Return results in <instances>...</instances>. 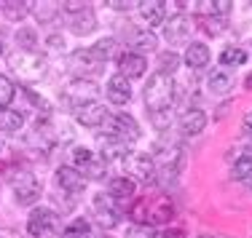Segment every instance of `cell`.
Listing matches in <instances>:
<instances>
[{"label":"cell","mask_w":252,"mask_h":238,"mask_svg":"<svg viewBox=\"0 0 252 238\" xmlns=\"http://www.w3.org/2000/svg\"><path fill=\"white\" fill-rule=\"evenodd\" d=\"M153 163H156V177H158L161 185H175L180 169H183V145L180 142H169V139H158L153 147Z\"/></svg>","instance_id":"obj_1"},{"label":"cell","mask_w":252,"mask_h":238,"mask_svg":"<svg viewBox=\"0 0 252 238\" xmlns=\"http://www.w3.org/2000/svg\"><path fill=\"white\" fill-rule=\"evenodd\" d=\"M175 94H177V83L169 75H161L158 70L148 78L145 83V107L148 112H161V110H172L175 105Z\"/></svg>","instance_id":"obj_2"},{"label":"cell","mask_w":252,"mask_h":238,"mask_svg":"<svg viewBox=\"0 0 252 238\" xmlns=\"http://www.w3.org/2000/svg\"><path fill=\"white\" fill-rule=\"evenodd\" d=\"M5 59H8V67L27 83H35L46 75V59L40 53L14 51V53H5Z\"/></svg>","instance_id":"obj_3"},{"label":"cell","mask_w":252,"mask_h":238,"mask_svg":"<svg viewBox=\"0 0 252 238\" xmlns=\"http://www.w3.org/2000/svg\"><path fill=\"white\" fill-rule=\"evenodd\" d=\"M59 228H62L59 214L49 206H35L27 217V233L32 238H59L62 233Z\"/></svg>","instance_id":"obj_4"},{"label":"cell","mask_w":252,"mask_h":238,"mask_svg":"<svg viewBox=\"0 0 252 238\" xmlns=\"http://www.w3.org/2000/svg\"><path fill=\"white\" fill-rule=\"evenodd\" d=\"M102 132H105L107 139H118V142L131 145V142L140 139V123L129 112H110V118L105 121Z\"/></svg>","instance_id":"obj_5"},{"label":"cell","mask_w":252,"mask_h":238,"mask_svg":"<svg viewBox=\"0 0 252 238\" xmlns=\"http://www.w3.org/2000/svg\"><path fill=\"white\" fill-rule=\"evenodd\" d=\"M11 190H14V198L19 206H32L35 209L40 193H43V185H40V180L32 171H16L11 177Z\"/></svg>","instance_id":"obj_6"},{"label":"cell","mask_w":252,"mask_h":238,"mask_svg":"<svg viewBox=\"0 0 252 238\" xmlns=\"http://www.w3.org/2000/svg\"><path fill=\"white\" fill-rule=\"evenodd\" d=\"M73 169L81 171L86 177V182L89 180L102 182L107 177V163L94 150H89V147H73Z\"/></svg>","instance_id":"obj_7"},{"label":"cell","mask_w":252,"mask_h":238,"mask_svg":"<svg viewBox=\"0 0 252 238\" xmlns=\"http://www.w3.org/2000/svg\"><path fill=\"white\" fill-rule=\"evenodd\" d=\"M126 177H131L134 182H142V185H158V177H156V163L151 153H134L126 158Z\"/></svg>","instance_id":"obj_8"},{"label":"cell","mask_w":252,"mask_h":238,"mask_svg":"<svg viewBox=\"0 0 252 238\" xmlns=\"http://www.w3.org/2000/svg\"><path fill=\"white\" fill-rule=\"evenodd\" d=\"M97 97H99V86L92 78H73L62 88V99L73 107V110L81 105H86V102H97Z\"/></svg>","instance_id":"obj_9"},{"label":"cell","mask_w":252,"mask_h":238,"mask_svg":"<svg viewBox=\"0 0 252 238\" xmlns=\"http://www.w3.org/2000/svg\"><path fill=\"white\" fill-rule=\"evenodd\" d=\"M92 214L102 228H116L118 217H121V204L113 201L107 193H97L92 198Z\"/></svg>","instance_id":"obj_10"},{"label":"cell","mask_w":252,"mask_h":238,"mask_svg":"<svg viewBox=\"0 0 252 238\" xmlns=\"http://www.w3.org/2000/svg\"><path fill=\"white\" fill-rule=\"evenodd\" d=\"M67 64H70V70H73L75 78H92V75L102 73V67H105V64L92 53V49H75L73 53H70Z\"/></svg>","instance_id":"obj_11"},{"label":"cell","mask_w":252,"mask_h":238,"mask_svg":"<svg viewBox=\"0 0 252 238\" xmlns=\"http://www.w3.org/2000/svg\"><path fill=\"white\" fill-rule=\"evenodd\" d=\"M190 32H193V22L190 16L185 14H175L164 22V40L169 46H180V43H188Z\"/></svg>","instance_id":"obj_12"},{"label":"cell","mask_w":252,"mask_h":238,"mask_svg":"<svg viewBox=\"0 0 252 238\" xmlns=\"http://www.w3.org/2000/svg\"><path fill=\"white\" fill-rule=\"evenodd\" d=\"M75 121L81 123V126L86 129H102L105 126V121L110 118V110H107L102 102H86L81 107H75Z\"/></svg>","instance_id":"obj_13"},{"label":"cell","mask_w":252,"mask_h":238,"mask_svg":"<svg viewBox=\"0 0 252 238\" xmlns=\"http://www.w3.org/2000/svg\"><path fill=\"white\" fill-rule=\"evenodd\" d=\"M57 187L75 198V195H83V190H86V177L78 169H73V166H59L57 169Z\"/></svg>","instance_id":"obj_14"},{"label":"cell","mask_w":252,"mask_h":238,"mask_svg":"<svg viewBox=\"0 0 252 238\" xmlns=\"http://www.w3.org/2000/svg\"><path fill=\"white\" fill-rule=\"evenodd\" d=\"M180 134L183 136H199L204 129H207V112L201 110V107H185L183 112H180Z\"/></svg>","instance_id":"obj_15"},{"label":"cell","mask_w":252,"mask_h":238,"mask_svg":"<svg viewBox=\"0 0 252 238\" xmlns=\"http://www.w3.org/2000/svg\"><path fill=\"white\" fill-rule=\"evenodd\" d=\"M175 219V204L169 195H151V212H148V225H166Z\"/></svg>","instance_id":"obj_16"},{"label":"cell","mask_w":252,"mask_h":238,"mask_svg":"<svg viewBox=\"0 0 252 238\" xmlns=\"http://www.w3.org/2000/svg\"><path fill=\"white\" fill-rule=\"evenodd\" d=\"M131 156V145H126V142H118V139H107V136H102L99 139V158L105 160V163H121L126 166V158Z\"/></svg>","instance_id":"obj_17"},{"label":"cell","mask_w":252,"mask_h":238,"mask_svg":"<svg viewBox=\"0 0 252 238\" xmlns=\"http://www.w3.org/2000/svg\"><path fill=\"white\" fill-rule=\"evenodd\" d=\"M105 97H107L110 105H118V107L129 105L131 102V80H126L124 75L116 73L110 80L105 83Z\"/></svg>","instance_id":"obj_18"},{"label":"cell","mask_w":252,"mask_h":238,"mask_svg":"<svg viewBox=\"0 0 252 238\" xmlns=\"http://www.w3.org/2000/svg\"><path fill=\"white\" fill-rule=\"evenodd\" d=\"M148 70V59L140 56L134 51H124L118 56V75H124L126 80H134V78H142Z\"/></svg>","instance_id":"obj_19"},{"label":"cell","mask_w":252,"mask_h":238,"mask_svg":"<svg viewBox=\"0 0 252 238\" xmlns=\"http://www.w3.org/2000/svg\"><path fill=\"white\" fill-rule=\"evenodd\" d=\"M137 14L148 29H153L166 22V3L164 0H142V3H137Z\"/></svg>","instance_id":"obj_20"},{"label":"cell","mask_w":252,"mask_h":238,"mask_svg":"<svg viewBox=\"0 0 252 238\" xmlns=\"http://www.w3.org/2000/svg\"><path fill=\"white\" fill-rule=\"evenodd\" d=\"M134 193H137V182L131 180V177H126V174L110 177V182H107V195H110L113 201H118V204L134 201Z\"/></svg>","instance_id":"obj_21"},{"label":"cell","mask_w":252,"mask_h":238,"mask_svg":"<svg viewBox=\"0 0 252 238\" xmlns=\"http://www.w3.org/2000/svg\"><path fill=\"white\" fill-rule=\"evenodd\" d=\"M129 49H134V53L145 56V53L158 49V35H156L153 29H148V27H134L129 32Z\"/></svg>","instance_id":"obj_22"},{"label":"cell","mask_w":252,"mask_h":238,"mask_svg":"<svg viewBox=\"0 0 252 238\" xmlns=\"http://www.w3.org/2000/svg\"><path fill=\"white\" fill-rule=\"evenodd\" d=\"M209 59H212V53H209L207 43H201V40H190V43L185 46L183 62L188 64L190 70H204L209 64Z\"/></svg>","instance_id":"obj_23"},{"label":"cell","mask_w":252,"mask_h":238,"mask_svg":"<svg viewBox=\"0 0 252 238\" xmlns=\"http://www.w3.org/2000/svg\"><path fill=\"white\" fill-rule=\"evenodd\" d=\"M233 83H236V78H233V73L231 70H225V67H218V70H212V73L207 75V91H212V94H228L233 88Z\"/></svg>","instance_id":"obj_24"},{"label":"cell","mask_w":252,"mask_h":238,"mask_svg":"<svg viewBox=\"0 0 252 238\" xmlns=\"http://www.w3.org/2000/svg\"><path fill=\"white\" fill-rule=\"evenodd\" d=\"M25 126V115L14 107H0V134H14Z\"/></svg>","instance_id":"obj_25"},{"label":"cell","mask_w":252,"mask_h":238,"mask_svg":"<svg viewBox=\"0 0 252 238\" xmlns=\"http://www.w3.org/2000/svg\"><path fill=\"white\" fill-rule=\"evenodd\" d=\"M231 163H233L231 166V177H233V180L247 182L252 177V150H244V153H239V156H233Z\"/></svg>","instance_id":"obj_26"},{"label":"cell","mask_w":252,"mask_h":238,"mask_svg":"<svg viewBox=\"0 0 252 238\" xmlns=\"http://www.w3.org/2000/svg\"><path fill=\"white\" fill-rule=\"evenodd\" d=\"M92 53L99 59L102 64L110 62V59H118L121 56V51H118V40L116 38H99L97 43L92 46Z\"/></svg>","instance_id":"obj_27"},{"label":"cell","mask_w":252,"mask_h":238,"mask_svg":"<svg viewBox=\"0 0 252 238\" xmlns=\"http://www.w3.org/2000/svg\"><path fill=\"white\" fill-rule=\"evenodd\" d=\"M70 29H73L75 35H92L94 29H97V16H94V11L86 8L83 14L70 16Z\"/></svg>","instance_id":"obj_28"},{"label":"cell","mask_w":252,"mask_h":238,"mask_svg":"<svg viewBox=\"0 0 252 238\" xmlns=\"http://www.w3.org/2000/svg\"><path fill=\"white\" fill-rule=\"evenodd\" d=\"M148 212H151V195H140L126 206V214L134 219V225H148Z\"/></svg>","instance_id":"obj_29"},{"label":"cell","mask_w":252,"mask_h":238,"mask_svg":"<svg viewBox=\"0 0 252 238\" xmlns=\"http://www.w3.org/2000/svg\"><path fill=\"white\" fill-rule=\"evenodd\" d=\"M30 14H35V19L40 22V25H51V22H57V16L62 14V3H32V11Z\"/></svg>","instance_id":"obj_30"},{"label":"cell","mask_w":252,"mask_h":238,"mask_svg":"<svg viewBox=\"0 0 252 238\" xmlns=\"http://www.w3.org/2000/svg\"><path fill=\"white\" fill-rule=\"evenodd\" d=\"M16 46H19V51L38 53L40 38H38V32H35V27H19L16 29Z\"/></svg>","instance_id":"obj_31"},{"label":"cell","mask_w":252,"mask_h":238,"mask_svg":"<svg viewBox=\"0 0 252 238\" xmlns=\"http://www.w3.org/2000/svg\"><path fill=\"white\" fill-rule=\"evenodd\" d=\"M5 14V19L8 22H22L25 16H30V11H32V3H25V0H8V3H3V8H0Z\"/></svg>","instance_id":"obj_32"},{"label":"cell","mask_w":252,"mask_h":238,"mask_svg":"<svg viewBox=\"0 0 252 238\" xmlns=\"http://www.w3.org/2000/svg\"><path fill=\"white\" fill-rule=\"evenodd\" d=\"M242 64H247V51L236 49V46L223 49V53H220V67L231 70V67H242Z\"/></svg>","instance_id":"obj_33"},{"label":"cell","mask_w":252,"mask_h":238,"mask_svg":"<svg viewBox=\"0 0 252 238\" xmlns=\"http://www.w3.org/2000/svg\"><path fill=\"white\" fill-rule=\"evenodd\" d=\"M180 64H183V56L175 51H161L158 53V73L161 75H169V78H175V73L180 70Z\"/></svg>","instance_id":"obj_34"},{"label":"cell","mask_w":252,"mask_h":238,"mask_svg":"<svg viewBox=\"0 0 252 238\" xmlns=\"http://www.w3.org/2000/svg\"><path fill=\"white\" fill-rule=\"evenodd\" d=\"M92 236V225L89 219H73L70 225H64L59 238H89Z\"/></svg>","instance_id":"obj_35"},{"label":"cell","mask_w":252,"mask_h":238,"mask_svg":"<svg viewBox=\"0 0 252 238\" xmlns=\"http://www.w3.org/2000/svg\"><path fill=\"white\" fill-rule=\"evenodd\" d=\"M199 25L207 35H212V38H218L220 32H223V25L225 19H218V16H199Z\"/></svg>","instance_id":"obj_36"},{"label":"cell","mask_w":252,"mask_h":238,"mask_svg":"<svg viewBox=\"0 0 252 238\" xmlns=\"http://www.w3.org/2000/svg\"><path fill=\"white\" fill-rule=\"evenodd\" d=\"M22 94H25V97L30 99V102H32V105L38 107L40 112H43V118H49V115H51V105L46 102V97H38V94H35L30 86H22Z\"/></svg>","instance_id":"obj_37"},{"label":"cell","mask_w":252,"mask_h":238,"mask_svg":"<svg viewBox=\"0 0 252 238\" xmlns=\"http://www.w3.org/2000/svg\"><path fill=\"white\" fill-rule=\"evenodd\" d=\"M14 94H16V86L5 75H0V107H8L14 102Z\"/></svg>","instance_id":"obj_38"},{"label":"cell","mask_w":252,"mask_h":238,"mask_svg":"<svg viewBox=\"0 0 252 238\" xmlns=\"http://www.w3.org/2000/svg\"><path fill=\"white\" fill-rule=\"evenodd\" d=\"M148 115H151V123H153V129H158V132H166V129L172 126V110L148 112Z\"/></svg>","instance_id":"obj_39"},{"label":"cell","mask_w":252,"mask_h":238,"mask_svg":"<svg viewBox=\"0 0 252 238\" xmlns=\"http://www.w3.org/2000/svg\"><path fill=\"white\" fill-rule=\"evenodd\" d=\"M126 238H158L153 225H131L126 230Z\"/></svg>","instance_id":"obj_40"},{"label":"cell","mask_w":252,"mask_h":238,"mask_svg":"<svg viewBox=\"0 0 252 238\" xmlns=\"http://www.w3.org/2000/svg\"><path fill=\"white\" fill-rule=\"evenodd\" d=\"M86 8H89V3H83V0H64L62 3V14H67V16H78Z\"/></svg>","instance_id":"obj_41"},{"label":"cell","mask_w":252,"mask_h":238,"mask_svg":"<svg viewBox=\"0 0 252 238\" xmlns=\"http://www.w3.org/2000/svg\"><path fill=\"white\" fill-rule=\"evenodd\" d=\"M46 49H49V51H62L64 49V38H62V35H49V38H46Z\"/></svg>","instance_id":"obj_42"},{"label":"cell","mask_w":252,"mask_h":238,"mask_svg":"<svg viewBox=\"0 0 252 238\" xmlns=\"http://www.w3.org/2000/svg\"><path fill=\"white\" fill-rule=\"evenodd\" d=\"M105 5H110V8H116V11H129L131 5H137V3H129V0H107Z\"/></svg>","instance_id":"obj_43"},{"label":"cell","mask_w":252,"mask_h":238,"mask_svg":"<svg viewBox=\"0 0 252 238\" xmlns=\"http://www.w3.org/2000/svg\"><path fill=\"white\" fill-rule=\"evenodd\" d=\"M158 238H185V230L183 228H169V230H164Z\"/></svg>","instance_id":"obj_44"},{"label":"cell","mask_w":252,"mask_h":238,"mask_svg":"<svg viewBox=\"0 0 252 238\" xmlns=\"http://www.w3.org/2000/svg\"><path fill=\"white\" fill-rule=\"evenodd\" d=\"M0 238H22L16 230H11V228H0Z\"/></svg>","instance_id":"obj_45"},{"label":"cell","mask_w":252,"mask_h":238,"mask_svg":"<svg viewBox=\"0 0 252 238\" xmlns=\"http://www.w3.org/2000/svg\"><path fill=\"white\" fill-rule=\"evenodd\" d=\"M0 53H5V35H3V29H0Z\"/></svg>","instance_id":"obj_46"},{"label":"cell","mask_w":252,"mask_h":238,"mask_svg":"<svg viewBox=\"0 0 252 238\" xmlns=\"http://www.w3.org/2000/svg\"><path fill=\"white\" fill-rule=\"evenodd\" d=\"M244 88H250V91H252V73L247 75V78H244Z\"/></svg>","instance_id":"obj_47"},{"label":"cell","mask_w":252,"mask_h":238,"mask_svg":"<svg viewBox=\"0 0 252 238\" xmlns=\"http://www.w3.org/2000/svg\"><path fill=\"white\" fill-rule=\"evenodd\" d=\"M244 123H247V129H250V132H252V110L247 112V118H244Z\"/></svg>","instance_id":"obj_48"},{"label":"cell","mask_w":252,"mask_h":238,"mask_svg":"<svg viewBox=\"0 0 252 238\" xmlns=\"http://www.w3.org/2000/svg\"><path fill=\"white\" fill-rule=\"evenodd\" d=\"M199 238H218V236H207V233H204V236H199Z\"/></svg>","instance_id":"obj_49"},{"label":"cell","mask_w":252,"mask_h":238,"mask_svg":"<svg viewBox=\"0 0 252 238\" xmlns=\"http://www.w3.org/2000/svg\"><path fill=\"white\" fill-rule=\"evenodd\" d=\"M247 187H252V177H250V180H247Z\"/></svg>","instance_id":"obj_50"},{"label":"cell","mask_w":252,"mask_h":238,"mask_svg":"<svg viewBox=\"0 0 252 238\" xmlns=\"http://www.w3.org/2000/svg\"><path fill=\"white\" fill-rule=\"evenodd\" d=\"M99 238H110V236H99Z\"/></svg>","instance_id":"obj_51"},{"label":"cell","mask_w":252,"mask_h":238,"mask_svg":"<svg viewBox=\"0 0 252 238\" xmlns=\"http://www.w3.org/2000/svg\"><path fill=\"white\" fill-rule=\"evenodd\" d=\"M0 8H3V3H0Z\"/></svg>","instance_id":"obj_52"},{"label":"cell","mask_w":252,"mask_h":238,"mask_svg":"<svg viewBox=\"0 0 252 238\" xmlns=\"http://www.w3.org/2000/svg\"><path fill=\"white\" fill-rule=\"evenodd\" d=\"M250 134H252V132H250Z\"/></svg>","instance_id":"obj_53"}]
</instances>
